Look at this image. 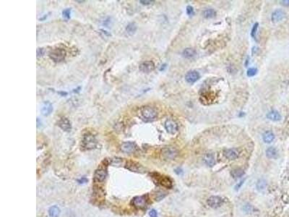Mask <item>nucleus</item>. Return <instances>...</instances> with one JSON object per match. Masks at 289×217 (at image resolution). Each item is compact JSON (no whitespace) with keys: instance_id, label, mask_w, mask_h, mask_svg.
I'll return each mask as SVG.
<instances>
[{"instance_id":"1","label":"nucleus","mask_w":289,"mask_h":217,"mask_svg":"<svg viewBox=\"0 0 289 217\" xmlns=\"http://www.w3.org/2000/svg\"><path fill=\"white\" fill-rule=\"evenodd\" d=\"M137 116L145 122H149L156 120L158 117V112L156 109L150 106L140 107L137 112Z\"/></svg>"},{"instance_id":"2","label":"nucleus","mask_w":289,"mask_h":217,"mask_svg":"<svg viewBox=\"0 0 289 217\" xmlns=\"http://www.w3.org/2000/svg\"><path fill=\"white\" fill-rule=\"evenodd\" d=\"M83 146L85 149H93L97 145V140L93 135L88 133L84 135L83 138Z\"/></svg>"},{"instance_id":"3","label":"nucleus","mask_w":289,"mask_h":217,"mask_svg":"<svg viewBox=\"0 0 289 217\" xmlns=\"http://www.w3.org/2000/svg\"><path fill=\"white\" fill-rule=\"evenodd\" d=\"M66 52L63 49H55L49 53L50 58L55 62H60L65 58Z\"/></svg>"},{"instance_id":"4","label":"nucleus","mask_w":289,"mask_h":217,"mask_svg":"<svg viewBox=\"0 0 289 217\" xmlns=\"http://www.w3.org/2000/svg\"><path fill=\"white\" fill-rule=\"evenodd\" d=\"M132 205L135 207V208L138 209L144 208L146 207L147 203H148V198H147L146 196H137L132 199Z\"/></svg>"},{"instance_id":"5","label":"nucleus","mask_w":289,"mask_h":217,"mask_svg":"<svg viewBox=\"0 0 289 217\" xmlns=\"http://www.w3.org/2000/svg\"><path fill=\"white\" fill-rule=\"evenodd\" d=\"M162 155L166 159L172 160L177 156L178 151L173 147H166L162 150Z\"/></svg>"},{"instance_id":"6","label":"nucleus","mask_w":289,"mask_h":217,"mask_svg":"<svg viewBox=\"0 0 289 217\" xmlns=\"http://www.w3.org/2000/svg\"><path fill=\"white\" fill-rule=\"evenodd\" d=\"M107 176V169L105 166L100 167L96 169L94 174V180L96 182H101L104 181Z\"/></svg>"},{"instance_id":"7","label":"nucleus","mask_w":289,"mask_h":217,"mask_svg":"<svg viewBox=\"0 0 289 217\" xmlns=\"http://www.w3.org/2000/svg\"><path fill=\"white\" fill-rule=\"evenodd\" d=\"M165 129L170 134H175L178 131V124L172 119H168L164 124Z\"/></svg>"},{"instance_id":"8","label":"nucleus","mask_w":289,"mask_h":217,"mask_svg":"<svg viewBox=\"0 0 289 217\" xmlns=\"http://www.w3.org/2000/svg\"><path fill=\"white\" fill-rule=\"evenodd\" d=\"M136 144L134 142L127 141L123 143L120 146V149L125 153H132L136 150Z\"/></svg>"},{"instance_id":"9","label":"nucleus","mask_w":289,"mask_h":217,"mask_svg":"<svg viewBox=\"0 0 289 217\" xmlns=\"http://www.w3.org/2000/svg\"><path fill=\"white\" fill-rule=\"evenodd\" d=\"M58 126L65 132H69L72 130V123H71L70 120L65 117H61L59 120Z\"/></svg>"},{"instance_id":"10","label":"nucleus","mask_w":289,"mask_h":217,"mask_svg":"<svg viewBox=\"0 0 289 217\" xmlns=\"http://www.w3.org/2000/svg\"><path fill=\"white\" fill-rule=\"evenodd\" d=\"M208 205L213 208H217L220 207L223 203V201L219 196H211L207 201Z\"/></svg>"},{"instance_id":"11","label":"nucleus","mask_w":289,"mask_h":217,"mask_svg":"<svg viewBox=\"0 0 289 217\" xmlns=\"http://www.w3.org/2000/svg\"><path fill=\"white\" fill-rule=\"evenodd\" d=\"M139 69L141 72L145 73H149L155 69V64L152 61H145L140 64Z\"/></svg>"},{"instance_id":"12","label":"nucleus","mask_w":289,"mask_h":217,"mask_svg":"<svg viewBox=\"0 0 289 217\" xmlns=\"http://www.w3.org/2000/svg\"><path fill=\"white\" fill-rule=\"evenodd\" d=\"M200 78V74L197 71L191 70L187 72L185 75V80L187 83H194L199 80Z\"/></svg>"},{"instance_id":"13","label":"nucleus","mask_w":289,"mask_h":217,"mask_svg":"<svg viewBox=\"0 0 289 217\" xmlns=\"http://www.w3.org/2000/svg\"><path fill=\"white\" fill-rule=\"evenodd\" d=\"M41 112V114L44 116H49L53 112V106L49 101H45L42 104Z\"/></svg>"},{"instance_id":"14","label":"nucleus","mask_w":289,"mask_h":217,"mask_svg":"<svg viewBox=\"0 0 289 217\" xmlns=\"http://www.w3.org/2000/svg\"><path fill=\"white\" fill-rule=\"evenodd\" d=\"M223 154L227 159L230 160H234L238 158V152L235 148H230V149H226L224 150Z\"/></svg>"},{"instance_id":"15","label":"nucleus","mask_w":289,"mask_h":217,"mask_svg":"<svg viewBox=\"0 0 289 217\" xmlns=\"http://www.w3.org/2000/svg\"><path fill=\"white\" fill-rule=\"evenodd\" d=\"M285 12L282 9H276L272 14V20L273 22H278L285 17Z\"/></svg>"},{"instance_id":"16","label":"nucleus","mask_w":289,"mask_h":217,"mask_svg":"<svg viewBox=\"0 0 289 217\" xmlns=\"http://www.w3.org/2000/svg\"><path fill=\"white\" fill-rule=\"evenodd\" d=\"M267 117H268L269 120H272V121H274V122L279 121V120H281L280 114L279 113L278 111H275V110H273L268 112V115H267Z\"/></svg>"},{"instance_id":"17","label":"nucleus","mask_w":289,"mask_h":217,"mask_svg":"<svg viewBox=\"0 0 289 217\" xmlns=\"http://www.w3.org/2000/svg\"><path fill=\"white\" fill-rule=\"evenodd\" d=\"M127 168L129 170H131L132 172H141V171H143V167H142L140 164H137V163L135 162H129L128 164V165L127 166Z\"/></svg>"},{"instance_id":"18","label":"nucleus","mask_w":289,"mask_h":217,"mask_svg":"<svg viewBox=\"0 0 289 217\" xmlns=\"http://www.w3.org/2000/svg\"><path fill=\"white\" fill-rule=\"evenodd\" d=\"M204 161L205 164L208 166V167H212L216 164V159H215L214 156L212 153H207L204 156Z\"/></svg>"},{"instance_id":"19","label":"nucleus","mask_w":289,"mask_h":217,"mask_svg":"<svg viewBox=\"0 0 289 217\" xmlns=\"http://www.w3.org/2000/svg\"><path fill=\"white\" fill-rule=\"evenodd\" d=\"M266 156L269 159H276L278 156V150L274 147H270L266 150Z\"/></svg>"},{"instance_id":"20","label":"nucleus","mask_w":289,"mask_h":217,"mask_svg":"<svg viewBox=\"0 0 289 217\" xmlns=\"http://www.w3.org/2000/svg\"><path fill=\"white\" fill-rule=\"evenodd\" d=\"M263 138L265 143H270L275 139V135L273 134V132H271V131H266L263 134Z\"/></svg>"},{"instance_id":"21","label":"nucleus","mask_w":289,"mask_h":217,"mask_svg":"<svg viewBox=\"0 0 289 217\" xmlns=\"http://www.w3.org/2000/svg\"><path fill=\"white\" fill-rule=\"evenodd\" d=\"M60 213H61V210L57 206H53L49 209V214L50 217H59Z\"/></svg>"},{"instance_id":"22","label":"nucleus","mask_w":289,"mask_h":217,"mask_svg":"<svg viewBox=\"0 0 289 217\" xmlns=\"http://www.w3.org/2000/svg\"><path fill=\"white\" fill-rule=\"evenodd\" d=\"M182 54L185 58H192L196 54V51L194 49L187 48L184 50Z\"/></svg>"},{"instance_id":"23","label":"nucleus","mask_w":289,"mask_h":217,"mask_svg":"<svg viewBox=\"0 0 289 217\" xmlns=\"http://www.w3.org/2000/svg\"><path fill=\"white\" fill-rule=\"evenodd\" d=\"M159 183H160L161 185H163V187H166V188H171L172 187V183L168 177H161V178L159 180Z\"/></svg>"},{"instance_id":"24","label":"nucleus","mask_w":289,"mask_h":217,"mask_svg":"<svg viewBox=\"0 0 289 217\" xmlns=\"http://www.w3.org/2000/svg\"><path fill=\"white\" fill-rule=\"evenodd\" d=\"M137 31V25L135 23H129L126 27V31L129 35H133Z\"/></svg>"},{"instance_id":"25","label":"nucleus","mask_w":289,"mask_h":217,"mask_svg":"<svg viewBox=\"0 0 289 217\" xmlns=\"http://www.w3.org/2000/svg\"><path fill=\"white\" fill-rule=\"evenodd\" d=\"M216 15V12L213 9H205L204 12H203V16H204L205 18H207V19L213 18V17H214Z\"/></svg>"},{"instance_id":"26","label":"nucleus","mask_w":289,"mask_h":217,"mask_svg":"<svg viewBox=\"0 0 289 217\" xmlns=\"http://www.w3.org/2000/svg\"><path fill=\"white\" fill-rule=\"evenodd\" d=\"M256 187H257V189L259 191H263L265 189V188H266L267 182L265 181V180H263V179H260V180H259L258 181H257Z\"/></svg>"},{"instance_id":"27","label":"nucleus","mask_w":289,"mask_h":217,"mask_svg":"<svg viewBox=\"0 0 289 217\" xmlns=\"http://www.w3.org/2000/svg\"><path fill=\"white\" fill-rule=\"evenodd\" d=\"M230 174L234 178H240L244 175V171L241 169H235L231 171Z\"/></svg>"},{"instance_id":"28","label":"nucleus","mask_w":289,"mask_h":217,"mask_svg":"<svg viewBox=\"0 0 289 217\" xmlns=\"http://www.w3.org/2000/svg\"><path fill=\"white\" fill-rule=\"evenodd\" d=\"M122 163V159H120V158H114V159H111V164H112L113 166H118L121 165V164Z\"/></svg>"},{"instance_id":"29","label":"nucleus","mask_w":289,"mask_h":217,"mask_svg":"<svg viewBox=\"0 0 289 217\" xmlns=\"http://www.w3.org/2000/svg\"><path fill=\"white\" fill-rule=\"evenodd\" d=\"M257 68H255V67L249 68L247 72V76L248 77H253V76H255L256 74H257Z\"/></svg>"},{"instance_id":"30","label":"nucleus","mask_w":289,"mask_h":217,"mask_svg":"<svg viewBox=\"0 0 289 217\" xmlns=\"http://www.w3.org/2000/svg\"><path fill=\"white\" fill-rule=\"evenodd\" d=\"M62 15H63V17H64V18L67 19V20L70 18V17H71V9L67 8V9H64V10H63Z\"/></svg>"},{"instance_id":"31","label":"nucleus","mask_w":289,"mask_h":217,"mask_svg":"<svg viewBox=\"0 0 289 217\" xmlns=\"http://www.w3.org/2000/svg\"><path fill=\"white\" fill-rule=\"evenodd\" d=\"M258 25H259L258 23H256L254 25L253 28H252V31H251V36H252V37L254 38V39H255L256 37V34H257V29H258Z\"/></svg>"},{"instance_id":"32","label":"nucleus","mask_w":289,"mask_h":217,"mask_svg":"<svg viewBox=\"0 0 289 217\" xmlns=\"http://www.w3.org/2000/svg\"><path fill=\"white\" fill-rule=\"evenodd\" d=\"M166 196V194H165V193H164L163 192L157 193V194H156V201L162 200L163 198H165Z\"/></svg>"},{"instance_id":"33","label":"nucleus","mask_w":289,"mask_h":217,"mask_svg":"<svg viewBox=\"0 0 289 217\" xmlns=\"http://www.w3.org/2000/svg\"><path fill=\"white\" fill-rule=\"evenodd\" d=\"M140 2L143 5H151V4H153V3L155 2V1H151V0H140Z\"/></svg>"},{"instance_id":"34","label":"nucleus","mask_w":289,"mask_h":217,"mask_svg":"<svg viewBox=\"0 0 289 217\" xmlns=\"http://www.w3.org/2000/svg\"><path fill=\"white\" fill-rule=\"evenodd\" d=\"M186 12H187V14L188 15H192V14H194V9L192 6H187V9H186Z\"/></svg>"},{"instance_id":"35","label":"nucleus","mask_w":289,"mask_h":217,"mask_svg":"<svg viewBox=\"0 0 289 217\" xmlns=\"http://www.w3.org/2000/svg\"><path fill=\"white\" fill-rule=\"evenodd\" d=\"M149 216L151 217H158V213L155 209H152L150 211Z\"/></svg>"},{"instance_id":"36","label":"nucleus","mask_w":289,"mask_h":217,"mask_svg":"<svg viewBox=\"0 0 289 217\" xmlns=\"http://www.w3.org/2000/svg\"><path fill=\"white\" fill-rule=\"evenodd\" d=\"M77 182H78V183L80 184H85V183H86L87 182H88V179L85 178V177H82L81 179H80V180H77Z\"/></svg>"},{"instance_id":"37","label":"nucleus","mask_w":289,"mask_h":217,"mask_svg":"<svg viewBox=\"0 0 289 217\" xmlns=\"http://www.w3.org/2000/svg\"><path fill=\"white\" fill-rule=\"evenodd\" d=\"M43 52H44V49H38V50H37V56L38 57H40V56H42L43 55Z\"/></svg>"},{"instance_id":"38","label":"nucleus","mask_w":289,"mask_h":217,"mask_svg":"<svg viewBox=\"0 0 289 217\" xmlns=\"http://www.w3.org/2000/svg\"><path fill=\"white\" fill-rule=\"evenodd\" d=\"M280 4H282V5L285 6V7H287V6H289V0H285V1H280Z\"/></svg>"},{"instance_id":"39","label":"nucleus","mask_w":289,"mask_h":217,"mask_svg":"<svg viewBox=\"0 0 289 217\" xmlns=\"http://www.w3.org/2000/svg\"><path fill=\"white\" fill-rule=\"evenodd\" d=\"M175 172H176L177 175H181V174H182V170H181L180 168H178V169H175Z\"/></svg>"},{"instance_id":"40","label":"nucleus","mask_w":289,"mask_h":217,"mask_svg":"<svg viewBox=\"0 0 289 217\" xmlns=\"http://www.w3.org/2000/svg\"><path fill=\"white\" fill-rule=\"evenodd\" d=\"M243 183H244V180H243V181H241V183H239V185H238H238H236V190H238V189H239V188H241V185H242V184H243Z\"/></svg>"}]
</instances>
